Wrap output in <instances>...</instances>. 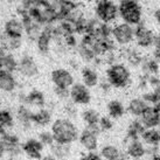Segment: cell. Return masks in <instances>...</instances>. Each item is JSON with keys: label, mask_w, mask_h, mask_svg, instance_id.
<instances>
[{"label": "cell", "mask_w": 160, "mask_h": 160, "mask_svg": "<svg viewBox=\"0 0 160 160\" xmlns=\"http://www.w3.org/2000/svg\"><path fill=\"white\" fill-rule=\"evenodd\" d=\"M80 160H102L99 154H96L95 152H88L85 156H83Z\"/></svg>", "instance_id": "e575fe53"}, {"label": "cell", "mask_w": 160, "mask_h": 160, "mask_svg": "<svg viewBox=\"0 0 160 160\" xmlns=\"http://www.w3.org/2000/svg\"><path fill=\"white\" fill-rule=\"evenodd\" d=\"M32 116L33 112L26 107V105H20L17 111V117H18L19 123L22 125L25 129H29L31 125L33 124L32 122Z\"/></svg>", "instance_id": "603a6c76"}, {"label": "cell", "mask_w": 160, "mask_h": 160, "mask_svg": "<svg viewBox=\"0 0 160 160\" xmlns=\"http://www.w3.org/2000/svg\"><path fill=\"white\" fill-rule=\"evenodd\" d=\"M148 105V103L144 99V98H133V99H131L129 103V105H128V111H129L130 115H132L133 117H137L139 118L142 113L144 112V110L147 108Z\"/></svg>", "instance_id": "d6986e66"}, {"label": "cell", "mask_w": 160, "mask_h": 160, "mask_svg": "<svg viewBox=\"0 0 160 160\" xmlns=\"http://www.w3.org/2000/svg\"><path fill=\"white\" fill-rule=\"evenodd\" d=\"M67 160H68V159H67Z\"/></svg>", "instance_id": "ee69618b"}, {"label": "cell", "mask_w": 160, "mask_h": 160, "mask_svg": "<svg viewBox=\"0 0 160 160\" xmlns=\"http://www.w3.org/2000/svg\"><path fill=\"white\" fill-rule=\"evenodd\" d=\"M156 46V49H154V55H156L157 58L160 60V34L159 35H156V40H154V45Z\"/></svg>", "instance_id": "d590c367"}, {"label": "cell", "mask_w": 160, "mask_h": 160, "mask_svg": "<svg viewBox=\"0 0 160 160\" xmlns=\"http://www.w3.org/2000/svg\"><path fill=\"white\" fill-rule=\"evenodd\" d=\"M142 70L145 72V76H157L159 71V66L154 58H146L142 62Z\"/></svg>", "instance_id": "4316f807"}, {"label": "cell", "mask_w": 160, "mask_h": 160, "mask_svg": "<svg viewBox=\"0 0 160 160\" xmlns=\"http://www.w3.org/2000/svg\"><path fill=\"white\" fill-rule=\"evenodd\" d=\"M99 157L102 160H118L123 158V154H122V151L116 145L107 144L101 147Z\"/></svg>", "instance_id": "ac0fdd59"}, {"label": "cell", "mask_w": 160, "mask_h": 160, "mask_svg": "<svg viewBox=\"0 0 160 160\" xmlns=\"http://www.w3.org/2000/svg\"><path fill=\"white\" fill-rule=\"evenodd\" d=\"M6 153V150H5V146H4V142L1 140V138H0V159L4 157V154Z\"/></svg>", "instance_id": "74e56055"}, {"label": "cell", "mask_w": 160, "mask_h": 160, "mask_svg": "<svg viewBox=\"0 0 160 160\" xmlns=\"http://www.w3.org/2000/svg\"><path fill=\"white\" fill-rule=\"evenodd\" d=\"M152 160H160V156H159V154H153V157H152Z\"/></svg>", "instance_id": "60d3db41"}, {"label": "cell", "mask_w": 160, "mask_h": 160, "mask_svg": "<svg viewBox=\"0 0 160 160\" xmlns=\"http://www.w3.org/2000/svg\"><path fill=\"white\" fill-rule=\"evenodd\" d=\"M5 132V129L4 128H1V126H0V134H2Z\"/></svg>", "instance_id": "b9f144b4"}, {"label": "cell", "mask_w": 160, "mask_h": 160, "mask_svg": "<svg viewBox=\"0 0 160 160\" xmlns=\"http://www.w3.org/2000/svg\"><path fill=\"white\" fill-rule=\"evenodd\" d=\"M2 67H4L5 70L9 71V72H13L14 70H17L19 68V64L12 54H6V58L4 60V66Z\"/></svg>", "instance_id": "f546056e"}, {"label": "cell", "mask_w": 160, "mask_h": 160, "mask_svg": "<svg viewBox=\"0 0 160 160\" xmlns=\"http://www.w3.org/2000/svg\"><path fill=\"white\" fill-rule=\"evenodd\" d=\"M70 92V99L74 104L78 105H87L91 101V93L88 87H85L83 83H74L72 87L69 89Z\"/></svg>", "instance_id": "8992f818"}, {"label": "cell", "mask_w": 160, "mask_h": 160, "mask_svg": "<svg viewBox=\"0 0 160 160\" xmlns=\"http://www.w3.org/2000/svg\"><path fill=\"white\" fill-rule=\"evenodd\" d=\"M1 41H2V48L9 49V50L18 49L21 46V39L20 38H11V36H7L6 34L1 39Z\"/></svg>", "instance_id": "83f0119b"}, {"label": "cell", "mask_w": 160, "mask_h": 160, "mask_svg": "<svg viewBox=\"0 0 160 160\" xmlns=\"http://www.w3.org/2000/svg\"><path fill=\"white\" fill-rule=\"evenodd\" d=\"M111 36L120 46H128L134 40V29L129 23H118L111 29Z\"/></svg>", "instance_id": "5b68a950"}, {"label": "cell", "mask_w": 160, "mask_h": 160, "mask_svg": "<svg viewBox=\"0 0 160 160\" xmlns=\"http://www.w3.org/2000/svg\"><path fill=\"white\" fill-rule=\"evenodd\" d=\"M32 122L33 124L39 125V126H47L52 123V112L48 109H40L36 112H33L32 116Z\"/></svg>", "instance_id": "ffe728a7"}, {"label": "cell", "mask_w": 160, "mask_h": 160, "mask_svg": "<svg viewBox=\"0 0 160 160\" xmlns=\"http://www.w3.org/2000/svg\"><path fill=\"white\" fill-rule=\"evenodd\" d=\"M1 140L4 142V146L6 152L11 157H17L20 154V152L22 150V146L20 144L19 138L13 133L9 132H4L1 134Z\"/></svg>", "instance_id": "8fae6325"}, {"label": "cell", "mask_w": 160, "mask_h": 160, "mask_svg": "<svg viewBox=\"0 0 160 160\" xmlns=\"http://www.w3.org/2000/svg\"><path fill=\"white\" fill-rule=\"evenodd\" d=\"M81 146L88 152H95L98 148V134L85 128L78 137Z\"/></svg>", "instance_id": "7c38bea8"}, {"label": "cell", "mask_w": 160, "mask_h": 160, "mask_svg": "<svg viewBox=\"0 0 160 160\" xmlns=\"http://www.w3.org/2000/svg\"><path fill=\"white\" fill-rule=\"evenodd\" d=\"M126 153L130 158H132L134 160L142 159L147 153L146 145L142 142L140 138L126 139Z\"/></svg>", "instance_id": "30bf717a"}, {"label": "cell", "mask_w": 160, "mask_h": 160, "mask_svg": "<svg viewBox=\"0 0 160 160\" xmlns=\"http://www.w3.org/2000/svg\"><path fill=\"white\" fill-rule=\"evenodd\" d=\"M108 112H109V117H111L113 119H118L124 116L125 107L120 101L113 99V101H110L108 104Z\"/></svg>", "instance_id": "cb8c5ba5"}, {"label": "cell", "mask_w": 160, "mask_h": 160, "mask_svg": "<svg viewBox=\"0 0 160 160\" xmlns=\"http://www.w3.org/2000/svg\"><path fill=\"white\" fill-rule=\"evenodd\" d=\"M41 160H58V159H56L55 157L50 154V156H45V157H42V158H41Z\"/></svg>", "instance_id": "f35d334b"}, {"label": "cell", "mask_w": 160, "mask_h": 160, "mask_svg": "<svg viewBox=\"0 0 160 160\" xmlns=\"http://www.w3.org/2000/svg\"><path fill=\"white\" fill-rule=\"evenodd\" d=\"M82 82H83V84L85 87H88V88H93V87H96L98 84V75L97 72L91 69V68H88L85 67L82 69Z\"/></svg>", "instance_id": "7402d4cb"}, {"label": "cell", "mask_w": 160, "mask_h": 160, "mask_svg": "<svg viewBox=\"0 0 160 160\" xmlns=\"http://www.w3.org/2000/svg\"><path fill=\"white\" fill-rule=\"evenodd\" d=\"M54 91H55V95L58 96V98L61 99H68L70 98V92H69V89H63V88H54Z\"/></svg>", "instance_id": "836d02e7"}, {"label": "cell", "mask_w": 160, "mask_h": 160, "mask_svg": "<svg viewBox=\"0 0 160 160\" xmlns=\"http://www.w3.org/2000/svg\"><path fill=\"white\" fill-rule=\"evenodd\" d=\"M52 40H53V26L47 25L41 31L39 38L36 39V46H38L39 52H41L42 54L48 53Z\"/></svg>", "instance_id": "5bb4252c"}, {"label": "cell", "mask_w": 160, "mask_h": 160, "mask_svg": "<svg viewBox=\"0 0 160 160\" xmlns=\"http://www.w3.org/2000/svg\"><path fill=\"white\" fill-rule=\"evenodd\" d=\"M156 19H157V21H158V23L160 25V8L156 12Z\"/></svg>", "instance_id": "ab89813d"}, {"label": "cell", "mask_w": 160, "mask_h": 160, "mask_svg": "<svg viewBox=\"0 0 160 160\" xmlns=\"http://www.w3.org/2000/svg\"><path fill=\"white\" fill-rule=\"evenodd\" d=\"M52 82L56 88H63V89H70L74 84V76L67 69L58 68L52 71Z\"/></svg>", "instance_id": "52a82bcc"}, {"label": "cell", "mask_w": 160, "mask_h": 160, "mask_svg": "<svg viewBox=\"0 0 160 160\" xmlns=\"http://www.w3.org/2000/svg\"><path fill=\"white\" fill-rule=\"evenodd\" d=\"M50 131L54 136L55 142L60 144L71 145L80 137L77 126L68 118H58L54 120Z\"/></svg>", "instance_id": "6da1fadb"}, {"label": "cell", "mask_w": 160, "mask_h": 160, "mask_svg": "<svg viewBox=\"0 0 160 160\" xmlns=\"http://www.w3.org/2000/svg\"><path fill=\"white\" fill-rule=\"evenodd\" d=\"M23 102L27 104H31L33 107H40L42 108L45 105V96L41 91L38 90H33L31 92L26 95L23 98Z\"/></svg>", "instance_id": "d4e9b609"}, {"label": "cell", "mask_w": 160, "mask_h": 160, "mask_svg": "<svg viewBox=\"0 0 160 160\" xmlns=\"http://www.w3.org/2000/svg\"><path fill=\"white\" fill-rule=\"evenodd\" d=\"M0 126L4 129L13 126V116L8 110H0Z\"/></svg>", "instance_id": "f1b7e54d"}, {"label": "cell", "mask_w": 160, "mask_h": 160, "mask_svg": "<svg viewBox=\"0 0 160 160\" xmlns=\"http://www.w3.org/2000/svg\"><path fill=\"white\" fill-rule=\"evenodd\" d=\"M19 70L22 74L23 76L26 77H35L38 74H39V68L36 66L35 61L28 56V55H25L21 60H20V63H19Z\"/></svg>", "instance_id": "9a60e30c"}, {"label": "cell", "mask_w": 160, "mask_h": 160, "mask_svg": "<svg viewBox=\"0 0 160 160\" xmlns=\"http://www.w3.org/2000/svg\"><path fill=\"white\" fill-rule=\"evenodd\" d=\"M25 31L22 21H19L17 19H11L5 23V34L11 38H20L22 36Z\"/></svg>", "instance_id": "2e32d148"}, {"label": "cell", "mask_w": 160, "mask_h": 160, "mask_svg": "<svg viewBox=\"0 0 160 160\" xmlns=\"http://www.w3.org/2000/svg\"><path fill=\"white\" fill-rule=\"evenodd\" d=\"M118 160H125V159H124V157H123V158H120V159H118Z\"/></svg>", "instance_id": "7bdbcfd3"}, {"label": "cell", "mask_w": 160, "mask_h": 160, "mask_svg": "<svg viewBox=\"0 0 160 160\" xmlns=\"http://www.w3.org/2000/svg\"><path fill=\"white\" fill-rule=\"evenodd\" d=\"M107 80L113 88H125L131 82L130 70L123 63H113L107 70Z\"/></svg>", "instance_id": "7a4b0ae2"}, {"label": "cell", "mask_w": 160, "mask_h": 160, "mask_svg": "<svg viewBox=\"0 0 160 160\" xmlns=\"http://www.w3.org/2000/svg\"><path fill=\"white\" fill-rule=\"evenodd\" d=\"M15 85L17 82L12 72L5 69H0V89L5 92H12L15 89Z\"/></svg>", "instance_id": "e0dca14e"}, {"label": "cell", "mask_w": 160, "mask_h": 160, "mask_svg": "<svg viewBox=\"0 0 160 160\" xmlns=\"http://www.w3.org/2000/svg\"><path fill=\"white\" fill-rule=\"evenodd\" d=\"M50 151H52V156H54L56 159L67 160V158L70 154V145L54 142L50 146Z\"/></svg>", "instance_id": "44dd1931"}, {"label": "cell", "mask_w": 160, "mask_h": 160, "mask_svg": "<svg viewBox=\"0 0 160 160\" xmlns=\"http://www.w3.org/2000/svg\"><path fill=\"white\" fill-rule=\"evenodd\" d=\"M125 56H126V60L129 61L130 64H132V66H139V64L142 62V58L136 52V50L129 49V50L126 52V55H125Z\"/></svg>", "instance_id": "1f68e13d"}, {"label": "cell", "mask_w": 160, "mask_h": 160, "mask_svg": "<svg viewBox=\"0 0 160 160\" xmlns=\"http://www.w3.org/2000/svg\"><path fill=\"white\" fill-rule=\"evenodd\" d=\"M98 126L101 131H110L113 128V122L111 117H101Z\"/></svg>", "instance_id": "d6a6232c"}, {"label": "cell", "mask_w": 160, "mask_h": 160, "mask_svg": "<svg viewBox=\"0 0 160 160\" xmlns=\"http://www.w3.org/2000/svg\"><path fill=\"white\" fill-rule=\"evenodd\" d=\"M145 129H156L160 126V112L153 105H147L142 116L139 117Z\"/></svg>", "instance_id": "9c48e42d"}, {"label": "cell", "mask_w": 160, "mask_h": 160, "mask_svg": "<svg viewBox=\"0 0 160 160\" xmlns=\"http://www.w3.org/2000/svg\"><path fill=\"white\" fill-rule=\"evenodd\" d=\"M118 7L111 0H99L96 5L97 18L104 23H109L117 18Z\"/></svg>", "instance_id": "277c9868"}, {"label": "cell", "mask_w": 160, "mask_h": 160, "mask_svg": "<svg viewBox=\"0 0 160 160\" xmlns=\"http://www.w3.org/2000/svg\"><path fill=\"white\" fill-rule=\"evenodd\" d=\"M43 145L39 139L31 138L28 139L22 145V151L26 153L27 157H29L31 159L39 160L42 158V151H43Z\"/></svg>", "instance_id": "4fadbf2b"}, {"label": "cell", "mask_w": 160, "mask_h": 160, "mask_svg": "<svg viewBox=\"0 0 160 160\" xmlns=\"http://www.w3.org/2000/svg\"><path fill=\"white\" fill-rule=\"evenodd\" d=\"M43 146H52L54 142H55V139H54V136L52 133V131H41L39 133V138H38Z\"/></svg>", "instance_id": "4dcf8cb0"}, {"label": "cell", "mask_w": 160, "mask_h": 160, "mask_svg": "<svg viewBox=\"0 0 160 160\" xmlns=\"http://www.w3.org/2000/svg\"><path fill=\"white\" fill-rule=\"evenodd\" d=\"M82 119L85 123L87 128H92V126H97L99 123L101 117L98 115V112L93 109H88L82 112Z\"/></svg>", "instance_id": "484cf974"}, {"label": "cell", "mask_w": 160, "mask_h": 160, "mask_svg": "<svg viewBox=\"0 0 160 160\" xmlns=\"http://www.w3.org/2000/svg\"><path fill=\"white\" fill-rule=\"evenodd\" d=\"M134 40L139 47L148 48L154 45L156 35L151 29H148L144 25H138V27L134 29Z\"/></svg>", "instance_id": "ba28073f"}, {"label": "cell", "mask_w": 160, "mask_h": 160, "mask_svg": "<svg viewBox=\"0 0 160 160\" xmlns=\"http://www.w3.org/2000/svg\"><path fill=\"white\" fill-rule=\"evenodd\" d=\"M6 58V53H5V49L0 46V69L4 66V60Z\"/></svg>", "instance_id": "8d00e7d4"}, {"label": "cell", "mask_w": 160, "mask_h": 160, "mask_svg": "<svg viewBox=\"0 0 160 160\" xmlns=\"http://www.w3.org/2000/svg\"><path fill=\"white\" fill-rule=\"evenodd\" d=\"M118 12L125 23L134 26L142 22V8L136 0H122Z\"/></svg>", "instance_id": "3957f363"}]
</instances>
